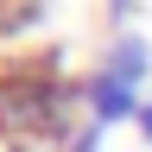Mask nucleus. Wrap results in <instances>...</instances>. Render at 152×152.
I'll return each mask as SVG.
<instances>
[{
  "label": "nucleus",
  "mask_w": 152,
  "mask_h": 152,
  "mask_svg": "<svg viewBox=\"0 0 152 152\" xmlns=\"http://www.w3.org/2000/svg\"><path fill=\"white\" fill-rule=\"evenodd\" d=\"M76 108H83V83L64 76L57 51L0 64V140L13 152H64L83 127Z\"/></svg>",
  "instance_id": "nucleus-1"
},
{
  "label": "nucleus",
  "mask_w": 152,
  "mask_h": 152,
  "mask_svg": "<svg viewBox=\"0 0 152 152\" xmlns=\"http://www.w3.org/2000/svg\"><path fill=\"white\" fill-rule=\"evenodd\" d=\"M140 108H146L140 89L121 83V76H108L102 64L83 76V121H95V127H121V121H140Z\"/></svg>",
  "instance_id": "nucleus-2"
},
{
  "label": "nucleus",
  "mask_w": 152,
  "mask_h": 152,
  "mask_svg": "<svg viewBox=\"0 0 152 152\" xmlns=\"http://www.w3.org/2000/svg\"><path fill=\"white\" fill-rule=\"evenodd\" d=\"M102 70L140 89L146 76H152V45H146V38L133 32V26H127V32H114V38H108V51H102Z\"/></svg>",
  "instance_id": "nucleus-3"
},
{
  "label": "nucleus",
  "mask_w": 152,
  "mask_h": 152,
  "mask_svg": "<svg viewBox=\"0 0 152 152\" xmlns=\"http://www.w3.org/2000/svg\"><path fill=\"white\" fill-rule=\"evenodd\" d=\"M45 0H0V38H19L26 26H38Z\"/></svg>",
  "instance_id": "nucleus-4"
},
{
  "label": "nucleus",
  "mask_w": 152,
  "mask_h": 152,
  "mask_svg": "<svg viewBox=\"0 0 152 152\" xmlns=\"http://www.w3.org/2000/svg\"><path fill=\"white\" fill-rule=\"evenodd\" d=\"M108 13H114V26L127 32V19H133V0H108Z\"/></svg>",
  "instance_id": "nucleus-5"
},
{
  "label": "nucleus",
  "mask_w": 152,
  "mask_h": 152,
  "mask_svg": "<svg viewBox=\"0 0 152 152\" xmlns=\"http://www.w3.org/2000/svg\"><path fill=\"white\" fill-rule=\"evenodd\" d=\"M133 127H140V140H146V146H152V102H146V108H140V121H133Z\"/></svg>",
  "instance_id": "nucleus-6"
}]
</instances>
